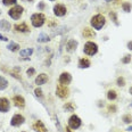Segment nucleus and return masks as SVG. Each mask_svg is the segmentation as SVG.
Returning a JSON list of instances; mask_svg holds the SVG:
<instances>
[{
	"instance_id": "1",
	"label": "nucleus",
	"mask_w": 132,
	"mask_h": 132,
	"mask_svg": "<svg viewBox=\"0 0 132 132\" xmlns=\"http://www.w3.org/2000/svg\"><path fill=\"white\" fill-rule=\"evenodd\" d=\"M105 23H106V20H105V17L102 16L101 14L95 15V16H92L91 20H90V24L95 30H101L102 26L105 25Z\"/></svg>"
},
{
	"instance_id": "2",
	"label": "nucleus",
	"mask_w": 132,
	"mask_h": 132,
	"mask_svg": "<svg viewBox=\"0 0 132 132\" xmlns=\"http://www.w3.org/2000/svg\"><path fill=\"white\" fill-rule=\"evenodd\" d=\"M46 22V16L42 13H35L31 16V23L34 27H41Z\"/></svg>"
},
{
	"instance_id": "3",
	"label": "nucleus",
	"mask_w": 132,
	"mask_h": 132,
	"mask_svg": "<svg viewBox=\"0 0 132 132\" xmlns=\"http://www.w3.org/2000/svg\"><path fill=\"white\" fill-rule=\"evenodd\" d=\"M83 51L84 54H87L88 56H93L98 52V46L97 43L92 41H88L86 44H84V48H83Z\"/></svg>"
},
{
	"instance_id": "4",
	"label": "nucleus",
	"mask_w": 132,
	"mask_h": 132,
	"mask_svg": "<svg viewBox=\"0 0 132 132\" xmlns=\"http://www.w3.org/2000/svg\"><path fill=\"white\" fill-rule=\"evenodd\" d=\"M23 10H24V8L22 6H14L13 8H10L8 10V15L13 20H18V18H21V16H22Z\"/></svg>"
},
{
	"instance_id": "5",
	"label": "nucleus",
	"mask_w": 132,
	"mask_h": 132,
	"mask_svg": "<svg viewBox=\"0 0 132 132\" xmlns=\"http://www.w3.org/2000/svg\"><path fill=\"white\" fill-rule=\"evenodd\" d=\"M81 124H82V121H81V118L79 117L78 115L74 114L68 118V126H70L71 129H73V130L79 129L81 126Z\"/></svg>"
},
{
	"instance_id": "6",
	"label": "nucleus",
	"mask_w": 132,
	"mask_h": 132,
	"mask_svg": "<svg viewBox=\"0 0 132 132\" xmlns=\"http://www.w3.org/2000/svg\"><path fill=\"white\" fill-rule=\"evenodd\" d=\"M56 95L59 98L62 99H65L68 97L70 95V90H68L67 86H62V84H58L57 88H56Z\"/></svg>"
},
{
	"instance_id": "7",
	"label": "nucleus",
	"mask_w": 132,
	"mask_h": 132,
	"mask_svg": "<svg viewBox=\"0 0 132 132\" xmlns=\"http://www.w3.org/2000/svg\"><path fill=\"white\" fill-rule=\"evenodd\" d=\"M66 13H67V9H66V7L64 5L62 4H57L54 6V14L56 15L57 17H63L66 15Z\"/></svg>"
},
{
	"instance_id": "8",
	"label": "nucleus",
	"mask_w": 132,
	"mask_h": 132,
	"mask_svg": "<svg viewBox=\"0 0 132 132\" xmlns=\"http://www.w3.org/2000/svg\"><path fill=\"white\" fill-rule=\"evenodd\" d=\"M58 81H59V84H62V86H68L72 82V75L68 72H63L59 75V80Z\"/></svg>"
},
{
	"instance_id": "9",
	"label": "nucleus",
	"mask_w": 132,
	"mask_h": 132,
	"mask_svg": "<svg viewBox=\"0 0 132 132\" xmlns=\"http://www.w3.org/2000/svg\"><path fill=\"white\" fill-rule=\"evenodd\" d=\"M25 121L24 116L21 115V114H15L14 116L12 117V120H10V125L12 126H20L21 124H23Z\"/></svg>"
},
{
	"instance_id": "10",
	"label": "nucleus",
	"mask_w": 132,
	"mask_h": 132,
	"mask_svg": "<svg viewBox=\"0 0 132 132\" xmlns=\"http://www.w3.org/2000/svg\"><path fill=\"white\" fill-rule=\"evenodd\" d=\"M10 108V102L9 100L5 97H1L0 98V112L1 113H7Z\"/></svg>"
},
{
	"instance_id": "11",
	"label": "nucleus",
	"mask_w": 132,
	"mask_h": 132,
	"mask_svg": "<svg viewBox=\"0 0 132 132\" xmlns=\"http://www.w3.org/2000/svg\"><path fill=\"white\" fill-rule=\"evenodd\" d=\"M13 102H14L15 106L20 108H23L25 106V99L22 96H14L13 97Z\"/></svg>"
},
{
	"instance_id": "12",
	"label": "nucleus",
	"mask_w": 132,
	"mask_h": 132,
	"mask_svg": "<svg viewBox=\"0 0 132 132\" xmlns=\"http://www.w3.org/2000/svg\"><path fill=\"white\" fill-rule=\"evenodd\" d=\"M33 130L35 132H48L47 128L44 126V124L42 123L41 121H36V122L33 124Z\"/></svg>"
},
{
	"instance_id": "13",
	"label": "nucleus",
	"mask_w": 132,
	"mask_h": 132,
	"mask_svg": "<svg viewBox=\"0 0 132 132\" xmlns=\"http://www.w3.org/2000/svg\"><path fill=\"white\" fill-rule=\"evenodd\" d=\"M47 81H48V75H47L46 73H41V74H39L36 76L35 84L36 86H42V84H44Z\"/></svg>"
},
{
	"instance_id": "14",
	"label": "nucleus",
	"mask_w": 132,
	"mask_h": 132,
	"mask_svg": "<svg viewBox=\"0 0 132 132\" xmlns=\"http://www.w3.org/2000/svg\"><path fill=\"white\" fill-rule=\"evenodd\" d=\"M14 29L17 31V32H22V33H25V32H29L30 29L29 26L25 24V23H21V24H16L14 26Z\"/></svg>"
},
{
	"instance_id": "15",
	"label": "nucleus",
	"mask_w": 132,
	"mask_h": 132,
	"mask_svg": "<svg viewBox=\"0 0 132 132\" xmlns=\"http://www.w3.org/2000/svg\"><path fill=\"white\" fill-rule=\"evenodd\" d=\"M76 47H78V41L75 40H70L67 42V44H66V50H67L68 52H72L74 51V50H76Z\"/></svg>"
},
{
	"instance_id": "16",
	"label": "nucleus",
	"mask_w": 132,
	"mask_h": 132,
	"mask_svg": "<svg viewBox=\"0 0 132 132\" xmlns=\"http://www.w3.org/2000/svg\"><path fill=\"white\" fill-rule=\"evenodd\" d=\"M90 65H91V63L88 58H81L79 60V67L80 68H88V67H90Z\"/></svg>"
},
{
	"instance_id": "17",
	"label": "nucleus",
	"mask_w": 132,
	"mask_h": 132,
	"mask_svg": "<svg viewBox=\"0 0 132 132\" xmlns=\"http://www.w3.org/2000/svg\"><path fill=\"white\" fill-rule=\"evenodd\" d=\"M10 27H12V25H10V23L8 22V21H6V20H1V21H0V30L9 31Z\"/></svg>"
},
{
	"instance_id": "18",
	"label": "nucleus",
	"mask_w": 132,
	"mask_h": 132,
	"mask_svg": "<svg viewBox=\"0 0 132 132\" xmlns=\"http://www.w3.org/2000/svg\"><path fill=\"white\" fill-rule=\"evenodd\" d=\"M33 52V49L32 48H27V49H24V50H21V57H30Z\"/></svg>"
},
{
	"instance_id": "19",
	"label": "nucleus",
	"mask_w": 132,
	"mask_h": 132,
	"mask_svg": "<svg viewBox=\"0 0 132 132\" xmlns=\"http://www.w3.org/2000/svg\"><path fill=\"white\" fill-rule=\"evenodd\" d=\"M7 87H8V81L4 76L0 75V90H5Z\"/></svg>"
},
{
	"instance_id": "20",
	"label": "nucleus",
	"mask_w": 132,
	"mask_h": 132,
	"mask_svg": "<svg viewBox=\"0 0 132 132\" xmlns=\"http://www.w3.org/2000/svg\"><path fill=\"white\" fill-rule=\"evenodd\" d=\"M107 98H108V100H115L116 98H117V93H116V91L115 90H108V92H107Z\"/></svg>"
},
{
	"instance_id": "21",
	"label": "nucleus",
	"mask_w": 132,
	"mask_h": 132,
	"mask_svg": "<svg viewBox=\"0 0 132 132\" xmlns=\"http://www.w3.org/2000/svg\"><path fill=\"white\" fill-rule=\"evenodd\" d=\"M82 34L84 35V38H92V36H95V32L92 30H90V29H88V27L84 29Z\"/></svg>"
},
{
	"instance_id": "22",
	"label": "nucleus",
	"mask_w": 132,
	"mask_h": 132,
	"mask_svg": "<svg viewBox=\"0 0 132 132\" xmlns=\"http://www.w3.org/2000/svg\"><path fill=\"white\" fill-rule=\"evenodd\" d=\"M131 8H132V6H131L130 2H123V4H122V9L125 13H130L131 12Z\"/></svg>"
},
{
	"instance_id": "23",
	"label": "nucleus",
	"mask_w": 132,
	"mask_h": 132,
	"mask_svg": "<svg viewBox=\"0 0 132 132\" xmlns=\"http://www.w3.org/2000/svg\"><path fill=\"white\" fill-rule=\"evenodd\" d=\"M7 48H8V50H12V51H17V50L20 49V44L15 43V42H12V43L8 44Z\"/></svg>"
},
{
	"instance_id": "24",
	"label": "nucleus",
	"mask_w": 132,
	"mask_h": 132,
	"mask_svg": "<svg viewBox=\"0 0 132 132\" xmlns=\"http://www.w3.org/2000/svg\"><path fill=\"white\" fill-rule=\"evenodd\" d=\"M50 40L49 39V36L47 35V34H44V33H42L39 35V38H38V42H48Z\"/></svg>"
},
{
	"instance_id": "25",
	"label": "nucleus",
	"mask_w": 132,
	"mask_h": 132,
	"mask_svg": "<svg viewBox=\"0 0 132 132\" xmlns=\"http://www.w3.org/2000/svg\"><path fill=\"white\" fill-rule=\"evenodd\" d=\"M122 121H123L124 123H126V124H130L132 122V115H130V114L123 115L122 116Z\"/></svg>"
},
{
	"instance_id": "26",
	"label": "nucleus",
	"mask_w": 132,
	"mask_h": 132,
	"mask_svg": "<svg viewBox=\"0 0 132 132\" xmlns=\"http://www.w3.org/2000/svg\"><path fill=\"white\" fill-rule=\"evenodd\" d=\"M74 105L72 104V102H67V104H65L64 105V109H66L67 112H73L74 110Z\"/></svg>"
},
{
	"instance_id": "27",
	"label": "nucleus",
	"mask_w": 132,
	"mask_h": 132,
	"mask_svg": "<svg viewBox=\"0 0 132 132\" xmlns=\"http://www.w3.org/2000/svg\"><path fill=\"white\" fill-rule=\"evenodd\" d=\"M116 83H117L118 87H124L125 86V79H124L123 76H120V78H117V80H116Z\"/></svg>"
},
{
	"instance_id": "28",
	"label": "nucleus",
	"mask_w": 132,
	"mask_h": 132,
	"mask_svg": "<svg viewBox=\"0 0 132 132\" xmlns=\"http://www.w3.org/2000/svg\"><path fill=\"white\" fill-rule=\"evenodd\" d=\"M121 62H122L123 64H129V63L131 62V56L130 55H125V56L121 59Z\"/></svg>"
},
{
	"instance_id": "29",
	"label": "nucleus",
	"mask_w": 132,
	"mask_h": 132,
	"mask_svg": "<svg viewBox=\"0 0 132 132\" xmlns=\"http://www.w3.org/2000/svg\"><path fill=\"white\" fill-rule=\"evenodd\" d=\"M5 6H10V5H15L17 2V0H2Z\"/></svg>"
},
{
	"instance_id": "30",
	"label": "nucleus",
	"mask_w": 132,
	"mask_h": 132,
	"mask_svg": "<svg viewBox=\"0 0 132 132\" xmlns=\"http://www.w3.org/2000/svg\"><path fill=\"white\" fill-rule=\"evenodd\" d=\"M109 16H110V18L113 20V22H114L116 25H118V23H117V17H116V14H115V13H114V12L109 13Z\"/></svg>"
},
{
	"instance_id": "31",
	"label": "nucleus",
	"mask_w": 132,
	"mask_h": 132,
	"mask_svg": "<svg viewBox=\"0 0 132 132\" xmlns=\"http://www.w3.org/2000/svg\"><path fill=\"white\" fill-rule=\"evenodd\" d=\"M26 74H27V76H32L35 74V70H34L33 67H30L27 71H26Z\"/></svg>"
},
{
	"instance_id": "32",
	"label": "nucleus",
	"mask_w": 132,
	"mask_h": 132,
	"mask_svg": "<svg viewBox=\"0 0 132 132\" xmlns=\"http://www.w3.org/2000/svg\"><path fill=\"white\" fill-rule=\"evenodd\" d=\"M116 110H117V108H116L115 105H109V106H108V112H110V113H115Z\"/></svg>"
},
{
	"instance_id": "33",
	"label": "nucleus",
	"mask_w": 132,
	"mask_h": 132,
	"mask_svg": "<svg viewBox=\"0 0 132 132\" xmlns=\"http://www.w3.org/2000/svg\"><path fill=\"white\" fill-rule=\"evenodd\" d=\"M34 93H35V96H38V97H42V90L40 88H36L35 90H34Z\"/></svg>"
},
{
	"instance_id": "34",
	"label": "nucleus",
	"mask_w": 132,
	"mask_h": 132,
	"mask_svg": "<svg viewBox=\"0 0 132 132\" xmlns=\"http://www.w3.org/2000/svg\"><path fill=\"white\" fill-rule=\"evenodd\" d=\"M38 8H39V9H43V8H44V4H43V2H40V4H39Z\"/></svg>"
},
{
	"instance_id": "35",
	"label": "nucleus",
	"mask_w": 132,
	"mask_h": 132,
	"mask_svg": "<svg viewBox=\"0 0 132 132\" xmlns=\"http://www.w3.org/2000/svg\"><path fill=\"white\" fill-rule=\"evenodd\" d=\"M128 48L130 49V50H132V41H129L128 42Z\"/></svg>"
},
{
	"instance_id": "36",
	"label": "nucleus",
	"mask_w": 132,
	"mask_h": 132,
	"mask_svg": "<svg viewBox=\"0 0 132 132\" xmlns=\"http://www.w3.org/2000/svg\"><path fill=\"white\" fill-rule=\"evenodd\" d=\"M0 40H2V41H7V40H8V39H7L6 36H2L1 34H0Z\"/></svg>"
},
{
	"instance_id": "37",
	"label": "nucleus",
	"mask_w": 132,
	"mask_h": 132,
	"mask_svg": "<svg viewBox=\"0 0 132 132\" xmlns=\"http://www.w3.org/2000/svg\"><path fill=\"white\" fill-rule=\"evenodd\" d=\"M129 92H130V95L132 96V87H130V89H129Z\"/></svg>"
},
{
	"instance_id": "38",
	"label": "nucleus",
	"mask_w": 132,
	"mask_h": 132,
	"mask_svg": "<svg viewBox=\"0 0 132 132\" xmlns=\"http://www.w3.org/2000/svg\"><path fill=\"white\" fill-rule=\"evenodd\" d=\"M66 132H71V128L68 126V128H66Z\"/></svg>"
},
{
	"instance_id": "39",
	"label": "nucleus",
	"mask_w": 132,
	"mask_h": 132,
	"mask_svg": "<svg viewBox=\"0 0 132 132\" xmlns=\"http://www.w3.org/2000/svg\"><path fill=\"white\" fill-rule=\"evenodd\" d=\"M128 130H129V131H132V126H129V128H128Z\"/></svg>"
},
{
	"instance_id": "40",
	"label": "nucleus",
	"mask_w": 132,
	"mask_h": 132,
	"mask_svg": "<svg viewBox=\"0 0 132 132\" xmlns=\"http://www.w3.org/2000/svg\"><path fill=\"white\" fill-rule=\"evenodd\" d=\"M106 1H107V2H109V1H110V0H106Z\"/></svg>"
},
{
	"instance_id": "41",
	"label": "nucleus",
	"mask_w": 132,
	"mask_h": 132,
	"mask_svg": "<svg viewBox=\"0 0 132 132\" xmlns=\"http://www.w3.org/2000/svg\"><path fill=\"white\" fill-rule=\"evenodd\" d=\"M90 1H96V0H90Z\"/></svg>"
},
{
	"instance_id": "42",
	"label": "nucleus",
	"mask_w": 132,
	"mask_h": 132,
	"mask_svg": "<svg viewBox=\"0 0 132 132\" xmlns=\"http://www.w3.org/2000/svg\"><path fill=\"white\" fill-rule=\"evenodd\" d=\"M29 1H33V0H29Z\"/></svg>"
},
{
	"instance_id": "43",
	"label": "nucleus",
	"mask_w": 132,
	"mask_h": 132,
	"mask_svg": "<svg viewBox=\"0 0 132 132\" xmlns=\"http://www.w3.org/2000/svg\"><path fill=\"white\" fill-rule=\"evenodd\" d=\"M50 1H54V0H50Z\"/></svg>"
},
{
	"instance_id": "44",
	"label": "nucleus",
	"mask_w": 132,
	"mask_h": 132,
	"mask_svg": "<svg viewBox=\"0 0 132 132\" xmlns=\"http://www.w3.org/2000/svg\"><path fill=\"white\" fill-rule=\"evenodd\" d=\"M131 106H132V104H131Z\"/></svg>"
},
{
	"instance_id": "45",
	"label": "nucleus",
	"mask_w": 132,
	"mask_h": 132,
	"mask_svg": "<svg viewBox=\"0 0 132 132\" xmlns=\"http://www.w3.org/2000/svg\"><path fill=\"white\" fill-rule=\"evenodd\" d=\"M23 132H25V131H23Z\"/></svg>"
}]
</instances>
